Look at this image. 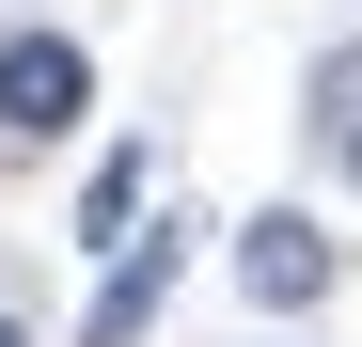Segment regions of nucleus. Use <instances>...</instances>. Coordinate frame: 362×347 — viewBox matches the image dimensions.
Returning <instances> with one entry per match:
<instances>
[{"label":"nucleus","instance_id":"20e7f679","mask_svg":"<svg viewBox=\"0 0 362 347\" xmlns=\"http://www.w3.org/2000/svg\"><path fill=\"white\" fill-rule=\"evenodd\" d=\"M142 190H158V158H142V142H110V158H95V190H79V237H95V253H127Z\"/></svg>","mask_w":362,"mask_h":347},{"label":"nucleus","instance_id":"f03ea898","mask_svg":"<svg viewBox=\"0 0 362 347\" xmlns=\"http://www.w3.org/2000/svg\"><path fill=\"white\" fill-rule=\"evenodd\" d=\"M173 268H189V221L127 237V253H110V284H95V316H79V347H142V331L173 316Z\"/></svg>","mask_w":362,"mask_h":347},{"label":"nucleus","instance_id":"39448f33","mask_svg":"<svg viewBox=\"0 0 362 347\" xmlns=\"http://www.w3.org/2000/svg\"><path fill=\"white\" fill-rule=\"evenodd\" d=\"M315 127H331V142L362 127V47H331V64H315Z\"/></svg>","mask_w":362,"mask_h":347},{"label":"nucleus","instance_id":"f257e3e1","mask_svg":"<svg viewBox=\"0 0 362 347\" xmlns=\"http://www.w3.org/2000/svg\"><path fill=\"white\" fill-rule=\"evenodd\" d=\"M79 110H95L79 32H0V142H64Z\"/></svg>","mask_w":362,"mask_h":347},{"label":"nucleus","instance_id":"7ed1b4c3","mask_svg":"<svg viewBox=\"0 0 362 347\" xmlns=\"http://www.w3.org/2000/svg\"><path fill=\"white\" fill-rule=\"evenodd\" d=\"M236 284H252V316H299V300H331V237L299 205H268L252 237H236Z\"/></svg>","mask_w":362,"mask_h":347},{"label":"nucleus","instance_id":"0eeeda50","mask_svg":"<svg viewBox=\"0 0 362 347\" xmlns=\"http://www.w3.org/2000/svg\"><path fill=\"white\" fill-rule=\"evenodd\" d=\"M0 347H32V331H16V316H0Z\"/></svg>","mask_w":362,"mask_h":347},{"label":"nucleus","instance_id":"423d86ee","mask_svg":"<svg viewBox=\"0 0 362 347\" xmlns=\"http://www.w3.org/2000/svg\"><path fill=\"white\" fill-rule=\"evenodd\" d=\"M346 190H362V127H346Z\"/></svg>","mask_w":362,"mask_h":347}]
</instances>
